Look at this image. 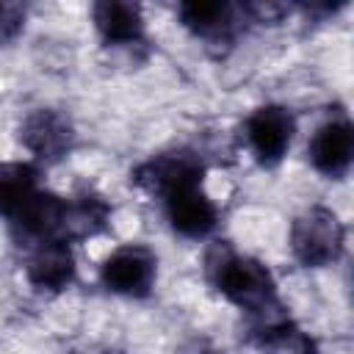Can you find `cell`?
<instances>
[{
  "label": "cell",
  "instance_id": "obj_3",
  "mask_svg": "<svg viewBox=\"0 0 354 354\" xmlns=\"http://www.w3.org/2000/svg\"><path fill=\"white\" fill-rule=\"evenodd\" d=\"M177 14H180V22L196 39H202L205 47H210L216 53H224L232 47V41L246 19L241 6L221 3V0H188V3H180Z\"/></svg>",
  "mask_w": 354,
  "mask_h": 354
},
{
  "label": "cell",
  "instance_id": "obj_13",
  "mask_svg": "<svg viewBox=\"0 0 354 354\" xmlns=\"http://www.w3.org/2000/svg\"><path fill=\"white\" fill-rule=\"evenodd\" d=\"M39 188V169L25 160L0 163V216L8 221L30 202Z\"/></svg>",
  "mask_w": 354,
  "mask_h": 354
},
{
  "label": "cell",
  "instance_id": "obj_10",
  "mask_svg": "<svg viewBox=\"0 0 354 354\" xmlns=\"http://www.w3.org/2000/svg\"><path fill=\"white\" fill-rule=\"evenodd\" d=\"M25 277L39 290L58 293V290L69 288L72 279H75V257H72L69 243L66 241H41V243H36L30 257H28Z\"/></svg>",
  "mask_w": 354,
  "mask_h": 354
},
{
  "label": "cell",
  "instance_id": "obj_6",
  "mask_svg": "<svg viewBox=\"0 0 354 354\" xmlns=\"http://www.w3.org/2000/svg\"><path fill=\"white\" fill-rule=\"evenodd\" d=\"M202 177H205V163L191 149L160 152V155L144 160L141 166H136L130 174V180L141 191L160 196V199L185 183H202Z\"/></svg>",
  "mask_w": 354,
  "mask_h": 354
},
{
  "label": "cell",
  "instance_id": "obj_4",
  "mask_svg": "<svg viewBox=\"0 0 354 354\" xmlns=\"http://www.w3.org/2000/svg\"><path fill=\"white\" fill-rule=\"evenodd\" d=\"M155 274H158V257L152 249H147L141 243H124V246L113 249L100 268L102 285L108 290L133 296V299L149 296V290L155 285Z\"/></svg>",
  "mask_w": 354,
  "mask_h": 354
},
{
  "label": "cell",
  "instance_id": "obj_1",
  "mask_svg": "<svg viewBox=\"0 0 354 354\" xmlns=\"http://www.w3.org/2000/svg\"><path fill=\"white\" fill-rule=\"evenodd\" d=\"M205 277L224 299L249 315L279 304L271 271L260 260L235 252L227 241H216L205 252Z\"/></svg>",
  "mask_w": 354,
  "mask_h": 354
},
{
  "label": "cell",
  "instance_id": "obj_7",
  "mask_svg": "<svg viewBox=\"0 0 354 354\" xmlns=\"http://www.w3.org/2000/svg\"><path fill=\"white\" fill-rule=\"evenodd\" d=\"M19 141L36 155V160L58 163L75 144V127L66 113L55 108H36L22 119Z\"/></svg>",
  "mask_w": 354,
  "mask_h": 354
},
{
  "label": "cell",
  "instance_id": "obj_16",
  "mask_svg": "<svg viewBox=\"0 0 354 354\" xmlns=\"http://www.w3.org/2000/svg\"><path fill=\"white\" fill-rule=\"evenodd\" d=\"M64 354H105V348L97 343H77V346H69Z\"/></svg>",
  "mask_w": 354,
  "mask_h": 354
},
{
  "label": "cell",
  "instance_id": "obj_8",
  "mask_svg": "<svg viewBox=\"0 0 354 354\" xmlns=\"http://www.w3.org/2000/svg\"><path fill=\"white\" fill-rule=\"evenodd\" d=\"M310 160L315 171L329 180H340L348 174L354 160V127L346 116L324 122L310 138Z\"/></svg>",
  "mask_w": 354,
  "mask_h": 354
},
{
  "label": "cell",
  "instance_id": "obj_11",
  "mask_svg": "<svg viewBox=\"0 0 354 354\" xmlns=\"http://www.w3.org/2000/svg\"><path fill=\"white\" fill-rule=\"evenodd\" d=\"M94 28L100 39L111 47H138L144 44V17L136 3L100 0L91 6Z\"/></svg>",
  "mask_w": 354,
  "mask_h": 354
},
{
  "label": "cell",
  "instance_id": "obj_9",
  "mask_svg": "<svg viewBox=\"0 0 354 354\" xmlns=\"http://www.w3.org/2000/svg\"><path fill=\"white\" fill-rule=\"evenodd\" d=\"M171 227L185 238H205L218 221V207L202 191V183H185L163 196Z\"/></svg>",
  "mask_w": 354,
  "mask_h": 354
},
{
  "label": "cell",
  "instance_id": "obj_15",
  "mask_svg": "<svg viewBox=\"0 0 354 354\" xmlns=\"http://www.w3.org/2000/svg\"><path fill=\"white\" fill-rule=\"evenodd\" d=\"M180 354H224V351H218L210 340H205V337H191L183 348H180Z\"/></svg>",
  "mask_w": 354,
  "mask_h": 354
},
{
  "label": "cell",
  "instance_id": "obj_2",
  "mask_svg": "<svg viewBox=\"0 0 354 354\" xmlns=\"http://www.w3.org/2000/svg\"><path fill=\"white\" fill-rule=\"evenodd\" d=\"M346 246V227L335 210L313 205L293 218L290 252L307 268H321L335 263Z\"/></svg>",
  "mask_w": 354,
  "mask_h": 354
},
{
  "label": "cell",
  "instance_id": "obj_5",
  "mask_svg": "<svg viewBox=\"0 0 354 354\" xmlns=\"http://www.w3.org/2000/svg\"><path fill=\"white\" fill-rule=\"evenodd\" d=\"M243 133H246L249 149L257 158V163L277 166L285 158V152L290 149V141L296 133V119L282 105H263L246 116Z\"/></svg>",
  "mask_w": 354,
  "mask_h": 354
},
{
  "label": "cell",
  "instance_id": "obj_12",
  "mask_svg": "<svg viewBox=\"0 0 354 354\" xmlns=\"http://www.w3.org/2000/svg\"><path fill=\"white\" fill-rule=\"evenodd\" d=\"M111 221V205L97 194H83L75 199H66L61 241H83L100 235Z\"/></svg>",
  "mask_w": 354,
  "mask_h": 354
},
{
  "label": "cell",
  "instance_id": "obj_14",
  "mask_svg": "<svg viewBox=\"0 0 354 354\" xmlns=\"http://www.w3.org/2000/svg\"><path fill=\"white\" fill-rule=\"evenodd\" d=\"M25 17H28V8L22 3L0 0V44H8L22 33Z\"/></svg>",
  "mask_w": 354,
  "mask_h": 354
}]
</instances>
